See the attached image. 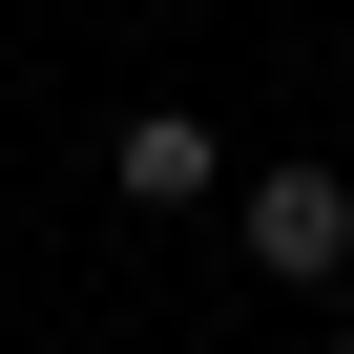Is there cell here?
I'll list each match as a JSON object with an SVG mask.
<instances>
[{"instance_id": "cell-1", "label": "cell", "mask_w": 354, "mask_h": 354, "mask_svg": "<svg viewBox=\"0 0 354 354\" xmlns=\"http://www.w3.org/2000/svg\"><path fill=\"white\" fill-rule=\"evenodd\" d=\"M230 250L271 292H333L354 271V167H250V188H230Z\"/></svg>"}, {"instance_id": "cell-2", "label": "cell", "mask_w": 354, "mask_h": 354, "mask_svg": "<svg viewBox=\"0 0 354 354\" xmlns=\"http://www.w3.org/2000/svg\"><path fill=\"white\" fill-rule=\"evenodd\" d=\"M104 188H125V209H230L250 167H230L188 104H125V125H104Z\"/></svg>"}, {"instance_id": "cell-3", "label": "cell", "mask_w": 354, "mask_h": 354, "mask_svg": "<svg viewBox=\"0 0 354 354\" xmlns=\"http://www.w3.org/2000/svg\"><path fill=\"white\" fill-rule=\"evenodd\" d=\"M333 354H354V313H333Z\"/></svg>"}]
</instances>
